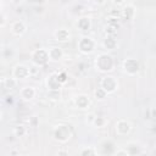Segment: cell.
<instances>
[{
  "label": "cell",
  "mask_w": 156,
  "mask_h": 156,
  "mask_svg": "<svg viewBox=\"0 0 156 156\" xmlns=\"http://www.w3.org/2000/svg\"><path fill=\"white\" fill-rule=\"evenodd\" d=\"M115 67V60L111 55L104 52V54H100L96 56L95 58V68L99 71V72H102V73H107V72H111Z\"/></svg>",
  "instance_id": "cell-1"
},
{
  "label": "cell",
  "mask_w": 156,
  "mask_h": 156,
  "mask_svg": "<svg viewBox=\"0 0 156 156\" xmlns=\"http://www.w3.org/2000/svg\"><path fill=\"white\" fill-rule=\"evenodd\" d=\"M30 60H32V62H33L34 66H37V67H43V66H45V65L50 61V58H49V52H48L46 49H43V48L35 49V50L32 51V54H30Z\"/></svg>",
  "instance_id": "cell-2"
},
{
  "label": "cell",
  "mask_w": 156,
  "mask_h": 156,
  "mask_svg": "<svg viewBox=\"0 0 156 156\" xmlns=\"http://www.w3.org/2000/svg\"><path fill=\"white\" fill-rule=\"evenodd\" d=\"M72 136V129L68 124H58L54 128V139L58 143H66Z\"/></svg>",
  "instance_id": "cell-3"
},
{
  "label": "cell",
  "mask_w": 156,
  "mask_h": 156,
  "mask_svg": "<svg viewBox=\"0 0 156 156\" xmlns=\"http://www.w3.org/2000/svg\"><path fill=\"white\" fill-rule=\"evenodd\" d=\"M95 46H96V43L93 38L90 37H82L78 43H77V48L78 50L84 54V55H88V54H91L94 50H95Z\"/></svg>",
  "instance_id": "cell-4"
},
{
  "label": "cell",
  "mask_w": 156,
  "mask_h": 156,
  "mask_svg": "<svg viewBox=\"0 0 156 156\" xmlns=\"http://www.w3.org/2000/svg\"><path fill=\"white\" fill-rule=\"evenodd\" d=\"M100 87L108 94H113L118 88V80L113 76H104L100 80Z\"/></svg>",
  "instance_id": "cell-5"
},
{
  "label": "cell",
  "mask_w": 156,
  "mask_h": 156,
  "mask_svg": "<svg viewBox=\"0 0 156 156\" xmlns=\"http://www.w3.org/2000/svg\"><path fill=\"white\" fill-rule=\"evenodd\" d=\"M140 69V65L136 58L128 57L123 61V71L129 76H135Z\"/></svg>",
  "instance_id": "cell-6"
},
{
  "label": "cell",
  "mask_w": 156,
  "mask_h": 156,
  "mask_svg": "<svg viewBox=\"0 0 156 156\" xmlns=\"http://www.w3.org/2000/svg\"><path fill=\"white\" fill-rule=\"evenodd\" d=\"M29 76H30V68L26 65L18 63L12 69V77H15L17 80L27 79V78H29Z\"/></svg>",
  "instance_id": "cell-7"
},
{
  "label": "cell",
  "mask_w": 156,
  "mask_h": 156,
  "mask_svg": "<svg viewBox=\"0 0 156 156\" xmlns=\"http://www.w3.org/2000/svg\"><path fill=\"white\" fill-rule=\"evenodd\" d=\"M115 129H116L117 135L124 136V135H128V134L130 133V130H132V124H130V122H128L127 119H118V121L116 122Z\"/></svg>",
  "instance_id": "cell-8"
},
{
  "label": "cell",
  "mask_w": 156,
  "mask_h": 156,
  "mask_svg": "<svg viewBox=\"0 0 156 156\" xmlns=\"http://www.w3.org/2000/svg\"><path fill=\"white\" fill-rule=\"evenodd\" d=\"M46 85H48V89L49 91H57L61 89L62 87V83L58 80L57 78V73H52L46 79Z\"/></svg>",
  "instance_id": "cell-9"
},
{
  "label": "cell",
  "mask_w": 156,
  "mask_h": 156,
  "mask_svg": "<svg viewBox=\"0 0 156 156\" xmlns=\"http://www.w3.org/2000/svg\"><path fill=\"white\" fill-rule=\"evenodd\" d=\"M10 29H11V33H12L13 35H16V37H21V35H23V34L26 33V30H27V26L24 24L23 21H15V22L11 23Z\"/></svg>",
  "instance_id": "cell-10"
},
{
  "label": "cell",
  "mask_w": 156,
  "mask_h": 156,
  "mask_svg": "<svg viewBox=\"0 0 156 156\" xmlns=\"http://www.w3.org/2000/svg\"><path fill=\"white\" fill-rule=\"evenodd\" d=\"M54 37H55V39L58 43H67L71 39V34H69V32L66 28H58V29H56L55 33H54Z\"/></svg>",
  "instance_id": "cell-11"
},
{
  "label": "cell",
  "mask_w": 156,
  "mask_h": 156,
  "mask_svg": "<svg viewBox=\"0 0 156 156\" xmlns=\"http://www.w3.org/2000/svg\"><path fill=\"white\" fill-rule=\"evenodd\" d=\"M20 96H21V99H23L26 101H30L35 96V89L33 87H30V85L23 87L20 90Z\"/></svg>",
  "instance_id": "cell-12"
},
{
  "label": "cell",
  "mask_w": 156,
  "mask_h": 156,
  "mask_svg": "<svg viewBox=\"0 0 156 156\" xmlns=\"http://www.w3.org/2000/svg\"><path fill=\"white\" fill-rule=\"evenodd\" d=\"M50 61H58L63 57V50L60 46H51L48 49Z\"/></svg>",
  "instance_id": "cell-13"
},
{
  "label": "cell",
  "mask_w": 156,
  "mask_h": 156,
  "mask_svg": "<svg viewBox=\"0 0 156 156\" xmlns=\"http://www.w3.org/2000/svg\"><path fill=\"white\" fill-rule=\"evenodd\" d=\"M77 27L83 30V32H87L91 28V20L89 17H80L78 21H77Z\"/></svg>",
  "instance_id": "cell-14"
},
{
  "label": "cell",
  "mask_w": 156,
  "mask_h": 156,
  "mask_svg": "<svg viewBox=\"0 0 156 156\" xmlns=\"http://www.w3.org/2000/svg\"><path fill=\"white\" fill-rule=\"evenodd\" d=\"M104 48H106L107 50H113L117 48V40L115 39L113 35H107L105 39H104V43H102Z\"/></svg>",
  "instance_id": "cell-15"
},
{
  "label": "cell",
  "mask_w": 156,
  "mask_h": 156,
  "mask_svg": "<svg viewBox=\"0 0 156 156\" xmlns=\"http://www.w3.org/2000/svg\"><path fill=\"white\" fill-rule=\"evenodd\" d=\"M17 84H18V80H17L15 77H9V78H4V79H2V87H4L5 89L11 90V89L16 88Z\"/></svg>",
  "instance_id": "cell-16"
},
{
  "label": "cell",
  "mask_w": 156,
  "mask_h": 156,
  "mask_svg": "<svg viewBox=\"0 0 156 156\" xmlns=\"http://www.w3.org/2000/svg\"><path fill=\"white\" fill-rule=\"evenodd\" d=\"M76 105H77V107H79V108H87L88 106H89V98L87 96V95H79V96H77V99H76Z\"/></svg>",
  "instance_id": "cell-17"
},
{
  "label": "cell",
  "mask_w": 156,
  "mask_h": 156,
  "mask_svg": "<svg viewBox=\"0 0 156 156\" xmlns=\"http://www.w3.org/2000/svg\"><path fill=\"white\" fill-rule=\"evenodd\" d=\"M122 15H123L124 18L132 20V18L135 16V9H134V6H133V5H127V6L123 9Z\"/></svg>",
  "instance_id": "cell-18"
},
{
  "label": "cell",
  "mask_w": 156,
  "mask_h": 156,
  "mask_svg": "<svg viewBox=\"0 0 156 156\" xmlns=\"http://www.w3.org/2000/svg\"><path fill=\"white\" fill-rule=\"evenodd\" d=\"M105 123H106V119L102 116H94L93 122H91V124L94 127H98V128H102L105 126Z\"/></svg>",
  "instance_id": "cell-19"
},
{
  "label": "cell",
  "mask_w": 156,
  "mask_h": 156,
  "mask_svg": "<svg viewBox=\"0 0 156 156\" xmlns=\"http://www.w3.org/2000/svg\"><path fill=\"white\" fill-rule=\"evenodd\" d=\"M79 154L83 155V156H87V155H98V150L94 146H84L79 151Z\"/></svg>",
  "instance_id": "cell-20"
},
{
  "label": "cell",
  "mask_w": 156,
  "mask_h": 156,
  "mask_svg": "<svg viewBox=\"0 0 156 156\" xmlns=\"http://www.w3.org/2000/svg\"><path fill=\"white\" fill-rule=\"evenodd\" d=\"M94 95H95V99H96V100H104V99L107 96V93L100 87V88H98V89L95 90Z\"/></svg>",
  "instance_id": "cell-21"
},
{
  "label": "cell",
  "mask_w": 156,
  "mask_h": 156,
  "mask_svg": "<svg viewBox=\"0 0 156 156\" xmlns=\"http://www.w3.org/2000/svg\"><path fill=\"white\" fill-rule=\"evenodd\" d=\"M13 134L15 136H23L26 134V128L23 126H16L13 128Z\"/></svg>",
  "instance_id": "cell-22"
},
{
  "label": "cell",
  "mask_w": 156,
  "mask_h": 156,
  "mask_svg": "<svg viewBox=\"0 0 156 156\" xmlns=\"http://www.w3.org/2000/svg\"><path fill=\"white\" fill-rule=\"evenodd\" d=\"M57 78H58V80L63 84V83H66V80H67V74H66V72H58L57 73Z\"/></svg>",
  "instance_id": "cell-23"
},
{
  "label": "cell",
  "mask_w": 156,
  "mask_h": 156,
  "mask_svg": "<svg viewBox=\"0 0 156 156\" xmlns=\"http://www.w3.org/2000/svg\"><path fill=\"white\" fill-rule=\"evenodd\" d=\"M115 155H117V156H119V155H124V156H129V152H128V150L127 149H119V150H116L115 151Z\"/></svg>",
  "instance_id": "cell-24"
},
{
  "label": "cell",
  "mask_w": 156,
  "mask_h": 156,
  "mask_svg": "<svg viewBox=\"0 0 156 156\" xmlns=\"http://www.w3.org/2000/svg\"><path fill=\"white\" fill-rule=\"evenodd\" d=\"M5 22H6V17H5V15H4V13H1V24H0V27H1V28H4V27H5Z\"/></svg>",
  "instance_id": "cell-25"
},
{
  "label": "cell",
  "mask_w": 156,
  "mask_h": 156,
  "mask_svg": "<svg viewBox=\"0 0 156 156\" xmlns=\"http://www.w3.org/2000/svg\"><path fill=\"white\" fill-rule=\"evenodd\" d=\"M150 113H151V117L156 118V107H152V108L150 110Z\"/></svg>",
  "instance_id": "cell-26"
},
{
  "label": "cell",
  "mask_w": 156,
  "mask_h": 156,
  "mask_svg": "<svg viewBox=\"0 0 156 156\" xmlns=\"http://www.w3.org/2000/svg\"><path fill=\"white\" fill-rule=\"evenodd\" d=\"M112 2L116 4V5H122L124 2V0H112Z\"/></svg>",
  "instance_id": "cell-27"
},
{
  "label": "cell",
  "mask_w": 156,
  "mask_h": 156,
  "mask_svg": "<svg viewBox=\"0 0 156 156\" xmlns=\"http://www.w3.org/2000/svg\"><path fill=\"white\" fill-rule=\"evenodd\" d=\"M95 2H96L98 5H104V4L106 2V0H95Z\"/></svg>",
  "instance_id": "cell-28"
},
{
  "label": "cell",
  "mask_w": 156,
  "mask_h": 156,
  "mask_svg": "<svg viewBox=\"0 0 156 156\" xmlns=\"http://www.w3.org/2000/svg\"><path fill=\"white\" fill-rule=\"evenodd\" d=\"M12 2H13L15 5H18V4H21V2H22V0H12Z\"/></svg>",
  "instance_id": "cell-29"
}]
</instances>
